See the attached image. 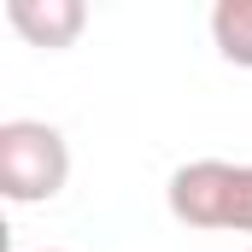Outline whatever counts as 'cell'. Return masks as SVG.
<instances>
[{
    "label": "cell",
    "instance_id": "obj_1",
    "mask_svg": "<svg viewBox=\"0 0 252 252\" xmlns=\"http://www.w3.org/2000/svg\"><path fill=\"white\" fill-rule=\"evenodd\" d=\"M164 205L182 229L252 235V164H229V158L176 164L164 182Z\"/></svg>",
    "mask_w": 252,
    "mask_h": 252
},
{
    "label": "cell",
    "instance_id": "obj_2",
    "mask_svg": "<svg viewBox=\"0 0 252 252\" xmlns=\"http://www.w3.org/2000/svg\"><path fill=\"white\" fill-rule=\"evenodd\" d=\"M70 182V141L41 118L0 124V193L12 205H47Z\"/></svg>",
    "mask_w": 252,
    "mask_h": 252
},
{
    "label": "cell",
    "instance_id": "obj_3",
    "mask_svg": "<svg viewBox=\"0 0 252 252\" xmlns=\"http://www.w3.org/2000/svg\"><path fill=\"white\" fill-rule=\"evenodd\" d=\"M6 24H12L30 47L64 53V47L82 35L88 6H82V0H6Z\"/></svg>",
    "mask_w": 252,
    "mask_h": 252
},
{
    "label": "cell",
    "instance_id": "obj_4",
    "mask_svg": "<svg viewBox=\"0 0 252 252\" xmlns=\"http://www.w3.org/2000/svg\"><path fill=\"white\" fill-rule=\"evenodd\" d=\"M211 47L229 64L252 70V0H217L211 6Z\"/></svg>",
    "mask_w": 252,
    "mask_h": 252
},
{
    "label": "cell",
    "instance_id": "obj_5",
    "mask_svg": "<svg viewBox=\"0 0 252 252\" xmlns=\"http://www.w3.org/2000/svg\"><path fill=\"white\" fill-rule=\"evenodd\" d=\"M35 252H64V247H35Z\"/></svg>",
    "mask_w": 252,
    "mask_h": 252
},
{
    "label": "cell",
    "instance_id": "obj_6",
    "mask_svg": "<svg viewBox=\"0 0 252 252\" xmlns=\"http://www.w3.org/2000/svg\"><path fill=\"white\" fill-rule=\"evenodd\" d=\"M247 252H252V247H247Z\"/></svg>",
    "mask_w": 252,
    "mask_h": 252
}]
</instances>
